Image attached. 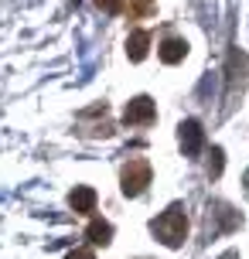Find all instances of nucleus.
I'll list each match as a JSON object with an SVG mask.
<instances>
[{"label": "nucleus", "instance_id": "10", "mask_svg": "<svg viewBox=\"0 0 249 259\" xmlns=\"http://www.w3.org/2000/svg\"><path fill=\"white\" fill-rule=\"evenodd\" d=\"M96 7L106 14H123L127 11V0H96Z\"/></svg>", "mask_w": 249, "mask_h": 259}, {"label": "nucleus", "instance_id": "9", "mask_svg": "<svg viewBox=\"0 0 249 259\" xmlns=\"http://www.w3.org/2000/svg\"><path fill=\"white\" fill-rule=\"evenodd\" d=\"M222 167H225V154L219 150V147H212V154H209V178L212 181L222 178Z\"/></svg>", "mask_w": 249, "mask_h": 259}, {"label": "nucleus", "instance_id": "6", "mask_svg": "<svg viewBox=\"0 0 249 259\" xmlns=\"http://www.w3.org/2000/svg\"><path fill=\"white\" fill-rule=\"evenodd\" d=\"M147 48H150V31H147V27L130 31V38H127V55H130V62H144Z\"/></svg>", "mask_w": 249, "mask_h": 259}, {"label": "nucleus", "instance_id": "4", "mask_svg": "<svg viewBox=\"0 0 249 259\" xmlns=\"http://www.w3.org/2000/svg\"><path fill=\"white\" fill-rule=\"evenodd\" d=\"M178 140H181V150L188 157H195L201 147H205V130L198 119H184L181 126H178Z\"/></svg>", "mask_w": 249, "mask_h": 259}, {"label": "nucleus", "instance_id": "8", "mask_svg": "<svg viewBox=\"0 0 249 259\" xmlns=\"http://www.w3.org/2000/svg\"><path fill=\"white\" fill-rule=\"evenodd\" d=\"M86 239H89L92 246H109L113 242V225L103 219H92L89 229H86Z\"/></svg>", "mask_w": 249, "mask_h": 259}, {"label": "nucleus", "instance_id": "2", "mask_svg": "<svg viewBox=\"0 0 249 259\" xmlns=\"http://www.w3.org/2000/svg\"><path fill=\"white\" fill-rule=\"evenodd\" d=\"M150 160L147 157H130L127 164H123V170H119V188H123V194L127 198H140V194L147 191V184H150Z\"/></svg>", "mask_w": 249, "mask_h": 259}, {"label": "nucleus", "instance_id": "13", "mask_svg": "<svg viewBox=\"0 0 249 259\" xmlns=\"http://www.w3.org/2000/svg\"><path fill=\"white\" fill-rule=\"evenodd\" d=\"M242 184H246V198H249V170H246V178H242Z\"/></svg>", "mask_w": 249, "mask_h": 259}, {"label": "nucleus", "instance_id": "12", "mask_svg": "<svg viewBox=\"0 0 249 259\" xmlns=\"http://www.w3.org/2000/svg\"><path fill=\"white\" fill-rule=\"evenodd\" d=\"M219 259H239V252H232V249H229V252H222Z\"/></svg>", "mask_w": 249, "mask_h": 259}, {"label": "nucleus", "instance_id": "7", "mask_svg": "<svg viewBox=\"0 0 249 259\" xmlns=\"http://www.w3.org/2000/svg\"><path fill=\"white\" fill-rule=\"evenodd\" d=\"M68 205L75 208L79 215H92V211H96V191H92L89 184H79L75 191L68 194Z\"/></svg>", "mask_w": 249, "mask_h": 259}, {"label": "nucleus", "instance_id": "1", "mask_svg": "<svg viewBox=\"0 0 249 259\" xmlns=\"http://www.w3.org/2000/svg\"><path fill=\"white\" fill-rule=\"evenodd\" d=\"M150 232L157 235L168 249H181L184 239H188V215H184V208L171 205L164 215H157V219L150 222Z\"/></svg>", "mask_w": 249, "mask_h": 259}, {"label": "nucleus", "instance_id": "5", "mask_svg": "<svg viewBox=\"0 0 249 259\" xmlns=\"http://www.w3.org/2000/svg\"><path fill=\"white\" fill-rule=\"evenodd\" d=\"M184 55H188V41L178 38V34H168V38L160 41V48H157V58L164 65H178L184 62Z\"/></svg>", "mask_w": 249, "mask_h": 259}, {"label": "nucleus", "instance_id": "3", "mask_svg": "<svg viewBox=\"0 0 249 259\" xmlns=\"http://www.w3.org/2000/svg\"><path fill=\"white\" fill-rule=\"evenodd\" d=\"M154 119H157V106H154L150 96H137V99H130L127 109H123V123H127V126H150Z\"/></svg>", "mask_w": 249, "mask_h": 259}, {"label": "nucleus", "instance_id": "14", "mask_svg": "<svg viewBox=\"0 0 249 259\" xmlns=\"http://www.w3.org/2000/svg\"><path fill=\"white\" fill-rule=\"evenodd\" d=\"M144 4H147V0H144Z\"/></svg>", "mask_w": 249, "mask_h": 259}, {"label": "nucleus", "instance_id": "11", "mask_svg": "<svg viewBox=\"0 0 249 259\" xmlns=\"http://www.w3.org/2000/svg\"><path fill=\"white\" fill-rule=\"evenodd\" d=\"M65 259H96V252H92V249H75V252H68Z\"/></svg>", "mask_w": 249, "mask_h": 259}]
</instances>
